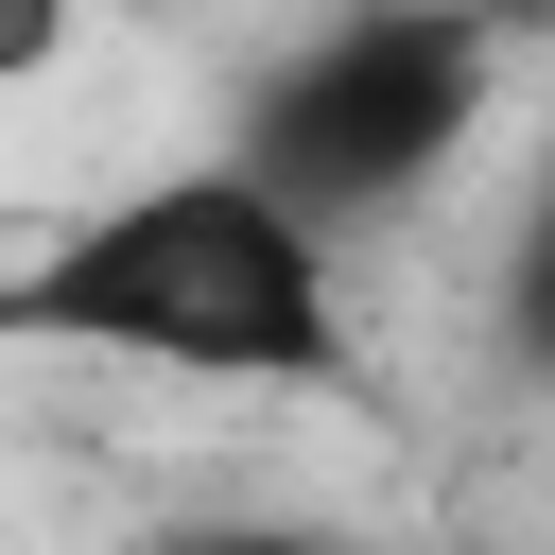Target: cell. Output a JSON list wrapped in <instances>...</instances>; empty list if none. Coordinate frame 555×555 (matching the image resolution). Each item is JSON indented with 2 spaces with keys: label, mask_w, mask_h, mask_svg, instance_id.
I'll use <instances>...</instances> for the list:
<instances>
[{
  "label": "cell",
  "mask_w": 555,
  "mask_h": 555,
  "mask_svg": "<svg viewBox=\"0 0 555 555\" xmlns=\"http://www.w3.org/2000/svg\"><path fill=\"white\" fill-rule=\"evenodd\" d=\"M0 347H87V364H173V382H260V399H347V243L278 208L243 156L139 173L87 225H52L0 278Z\"/></svg>",
  "instance_id": "cell-1"
},
{
  "label": "cell",
  "mask_w": 555,
  "mask_h": 555,
  "mask_svg": "<svg viewBox=\"0 0 555 555\" xmlns=\"http://www.w3.org/2000/svg\"><path fill=\"white\" fill-rule=\"evenodd\" d=\"M486 104H503V17H468V0H330V17L225 104V156L347 243V225L416 208V191L486 139Z\"/></svg>",
  "instance_id": "cell-2"
},
{
  "label": "cell",
  "mask_w": 555,
  "mask_h": 555,
  "mask_svg": "<svg viewBox=\"0 0 555 555\" xmlns=\"http://www.w3.org/2000/svg\"><path fill=\"white\" fill-rule=\"evenodd\" d=\"M486 330H503V382H520V399H555V156H538V191H520V225H503Z\"/></svg>",
  "instance_id": "cell-3"
},
{
  "label": "cell",
  "mask_w": 555,
  "mask_h": 555,
  "mask_svg": "<svg viewBox=\"0 0 555 555\" xmlns=\"http://www.w3.org/2000/svg\"><path fill=\"white\" fill-rule=\"evenodd\" d=\"M69 35H87V0H0V87H52Z\"/></svg>",
  "instance_id": "cell-4"
},
{
  "label": "cell",
  "mask_w": 555,
  "mask_h": 555,
  "mask_svg": "<svg viewBox=\"0 0 555 555\" xmlns=\"http://www.w3.org/2000/svg\"><path fill=\"white\" fill-rule=\"evenodd\" d=\"M139 555H347V538H312V520H191V538H139Z\"/></svg>",
  "instance_id": "cell-5"
}]
</instances>
